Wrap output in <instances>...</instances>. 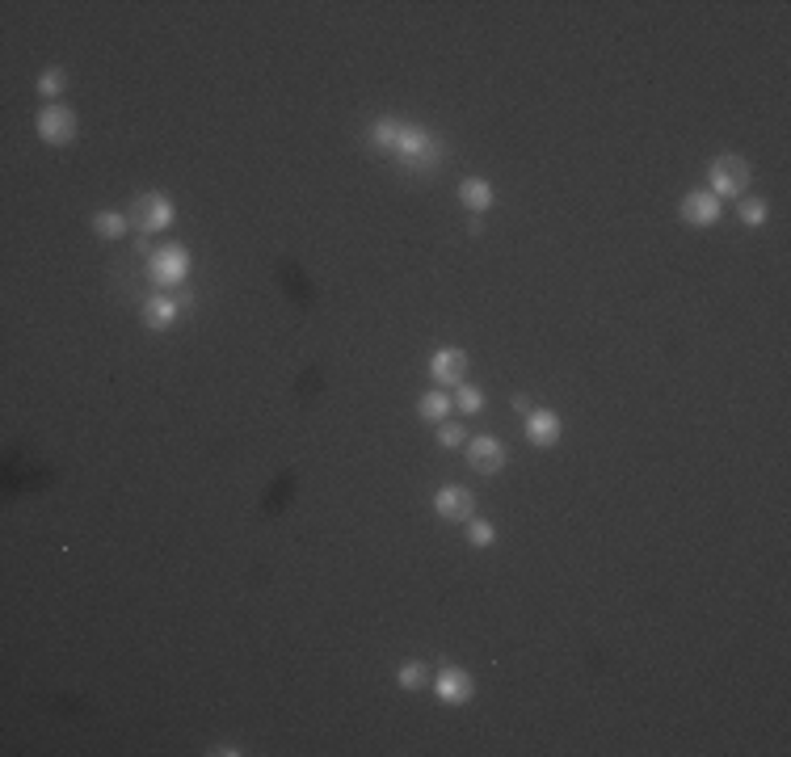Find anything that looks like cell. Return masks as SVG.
Wrapping results in <instances>:
<instances>
[{"mask_svg":"<svg viewBox=\"0 0 791 757\" xmlns=\"http://www.w3.org/2000/svg\"><path fill=\"white\" fill-rule=\"evenodd\" d=\"M64 89H68V72H64V68H55V64H51V68H43V76H38V93L55 101Z\"/></svg>","mask_w":791,"mask_h":757,"instance_id":"obj_20","label":"cell"},{"mask_svg":"<svg viewBox=\"0 0 791 757\" xmlns=\"http://www.w3.org/2000/svg\"><path fill=\"white\" fill-rule=\"evenodd\" d=\"M371 148L396 156L404 169H438L442 165V143L434 131L413 127V122H400L392 114H383L371 122Z\"/></svg>","mask_w":791,"mask_h":757,"instance_id":"obj_1","label":"cell"},{"mask_svg":"<svg viewBox=\"0 0 791 757\" xmlns=\"http://www.w3.org/2000/svg\"><path fill=\"white\" fill-rule=\"evenodd\" d=\"M455 408L463 417H476L480 408H484V392L480 387H472V383H459V392H455Z\"/></svg>","mask_w":791,"mask_h":757,"instance_id":"obj_18","label":"cell"},{"mask_svg":"<svg viewBox=\"0 0 791 757\" xmlns=\"http://www.w3.org/2000/svg\"><path fill=\"white\" fill-rule=\"evenodd\" d=\"M148 278L156 291H173V286H186L190 278V249L186 244H160L148 253Z\"/></svg>","mask_w":791,"mask_h":757,"instance_id":"obj_3","label":"cell"},{"mask_svg":"<svg viewBox=\"0 0 791 757\" xmlns=\"http://www.w3.org/2000/svg\"><path fill=\"white\" fill-rule=\"evenodd\" d=\"M468 463H472V472H480V476H501L505 472V463H510V450H505V442L497 438V434H480V438H468Z\"/></svg>","mask_w":791,"mask_h":757,"instance_id":"obj_7","label":"cell"},{"mask_svg":"<svg viewBox=\"0 0 791 757\" xmlns=\"http://www.w3.org/2000/svg\"><path fill=\"white\" fill-rule=\"evenodd\" d=\"M678 215H682V223H691V228H712V223H720L724 207H720V198L712 190H691L682 198Z\"/></svg>","mask_w":791,"mask_h":757,"instance_id":"obj_9","label":"cell"},{"mask_svg":"<svg viewBox=\"0 0 791 757\" xmlns=\"http://www.w3.org/2000/svg\"><path fill=\"white\" fill-rule=\"evenodd\" d=\"M131 228L135 232H144V236H156V232H165L169 223L177 219V207H173V198L169 194H160V190H148V194H139L135 202H131Z\"/></svg>","mask_w":791,"mask_h":757,"instance_id":"obj_4","label":"cell"},{"mask_svg":"<svg viewBox=\"0 0 791 757\" xmlns=\"http://www.w3.org/2000/svg\"><path fill=\"white\" fill-rule=\"evenodd\" d=\"M560 434H564V421L552 413V408H531V413H526V442L531 446L547 450V446L560 442Z\"/></svg>","mask_w":791,"mask_h":757,"instance_id":"obj_11","label":"cell"},{"mask_svg":"<svg viewBox=\"0 0 791 757\" xmlns=\"http://www.w3.org/2000/svg\"><path fill=\"white\" fill-rule=\"evenodd\" d=\"M463 526H468V543H472V547H493V543H497V526H493V522L468 518Z\"/></svg>","mask_w":791,"mask_h":757,"instance_id":"obj_21","label":"cell"},{"mask_svg":"<svg viewBox=\"0 0 791 757\" xmlns=\"http://www.w3.org/2000/svg\"><path fill=\"white\" fill-rule=\"evenodd\" d=\"M514 408H518V413H531V400H526L522 392H514Z\"/></svg>","mask_w":791,"mask_h":757,"instance_id":"obj_23","label":"cell"},{"mask_svg":"<svg viewBox=\"0 0 791 757\" xmlns=\"http://www.w3.org/2000/svg\"><path fill=\"white\" fill-rule=\"evenodd\" d=\"M737 219L745 223V228H762V223L770 219V202L766 198H737Z\"/></svg>","mask_w":791,"mask_h":757,"instance_id":"obj_17","label":"cell"},{"mask_svg":"<svg viewBox=\"0 0 791 757\" xmlns=\"http://www.w3.org/2000/svg\"><path fill=\"white\" fill-rule=\"evenodd\" d=\"M451 408H455V400L446 396V392H421V396H417V417H421L425 425H442Z\"/></svg>","mask_w":791,"mask_h":757,"instance_id":"obj_14","label":"cell"},{"mask_svg":"<svg viewBox=\"0 0 791 757\" xmlns=\"http://www.w3.org/2000/svg\"><path fill=\"white\" fill-rule=\"evenodd\" d=\"M459 202H463V211H472V215H484L497 202V190H493V181L489 177H463L459 181Z\"/></svg>","mask_w":791,"mask_h":757,"instance_id":"obj_13","label":"cell"},{"mask_svg":"<svg viewBox=\"0 0 791 757\" xmlns=\"http://www.w3.org/2000/svg\"><path fill=\"white\" fill-rule=\"evenodd\" d=\"M468 438H472V434H468V429H463L459 421H442V425H438V446H442V450H463V446H468Z\"/></svg>","mask_w":791,"mask_h":757,"instance_id":"obj_19","label":"cell"},{"mask_svg":"<svg viewBox=\"0 0 791 757\" xmlns=\"http://www.w3.org/2000/svg\"><path fill=\"white\" fill-rule=\"evenodd\" d=\"M749 181H754V169H749V160L737 156V152H724L707 165V190H712L720 202L724 198H745Z\"/></svg>","mask_w":791,"mask_h":757,"instance_id":"obj_2","label":"cell"},{"mask_svg":"<svg viewBox=\"0 0 791 757\" xmlns=\"http://www.w3.org/2000/svg\"><path fill=\"white\" fill-rule=\"evenodd\" d=\"M89 223H93V232L101 240H123L127 228H131V215H123V211H97Z\"/></svg>","mask_w":791,"mask_h":757,"instance_id":"obj_15","label":"cell"},{"mask_svg":"<svg viewBox=\"0 0 791 757\" xmlns=\"http://www.w3.org/2000/svg\"><path fill=\"white\" fill-rule=\"evenodd\" d=\"M434 514L442 522H468L476 518V493L463 484H442L434 493Z\"/></svg>","mask_w":791,"mask_h":757,"instance_id":"obj_8","label":"cell"},{"mask_svg":"<svg viewBox=\"0 0 791 757\" xmlns=\"http://www.w3.org/2000/svg\"><path fill=\"white\" fill-rule=\"evenodd\" d=\"M430 690L438 694V703H446V707H463V703H472L476 682H472V673L463 669V665H442V669L434 673Z\"/></svg>","mask_w":791,"mask_h":757,"instance_id":"obj_6","label":"cell"},{"mask_svg":"<svg viewBox=\"0 0 791 757\" xmlns=\"http://www.w3.org/2000/svg\"><path fill=\"white\" fill-rule=\"evenodd\" d=\"M468 371H472V358L463 354V350H455V345H442V350H434V358H430V375H434L442 387L468 383Z\"/></svg>","mask_w":791,"mask_h":757,"instance_id":"obj_10","label":"cell"},{"mask_svg":"<svg viewBox=\"0 0 791 757\" xmlns=\"http://www.w3.org/2000/svg\"><path fill=\"white\" fill-rule=\"evenodd\" d=\"M211 753H215V757H236V753H240V749H236V745H215V749H211Z\"/></svg>","mask_w":791,"mask_h":757,"instance_id":"obj_22","label":"cell"},{"mask_svg":"<svg viewBox=\"0 0 791 757\" xmlns=\"http://www.w3.org/2000/svg\"><path fill=\"white\" fill-rule=\"evenodd\" d=\"M430 682H434V673H430V665H425V661H404L396 669V686L400 690H425Z\"/></svg>","mask_w":791,"mask_h":757,"instance_id":"obj_16","label":"cell"},{"mask_svg":"<svg viewBox=\"0 0 791 757\" xmlns=\"http://www.w3.org/2000/svg\"><path fill=\"white\" fill-rule=\"evenodd\" d=\"M181 303H190V295H181V299H173V295H165V291L148 295V299H144V324H148L152 333L173 329V320H177V312H181Z\"/></svg>","mask_w":791,"mask_h":757,"instance_id":"obj_12","label":"cell"},{"mask_svg":"<svg viewBox=\"0 0 791 757\" xmlns=\"http://www.w3.org/2000/svg\"><path fill=\"white\" fill-rule=\"evenodd\" d=\"M34 131L47 148H68V143L76 139V110L64 106V101H47L34 118Z\"/></svg>","mask_w":791,"mask_h":757,"instance_id":"obj_5","label":"cell"}]
</instances>
